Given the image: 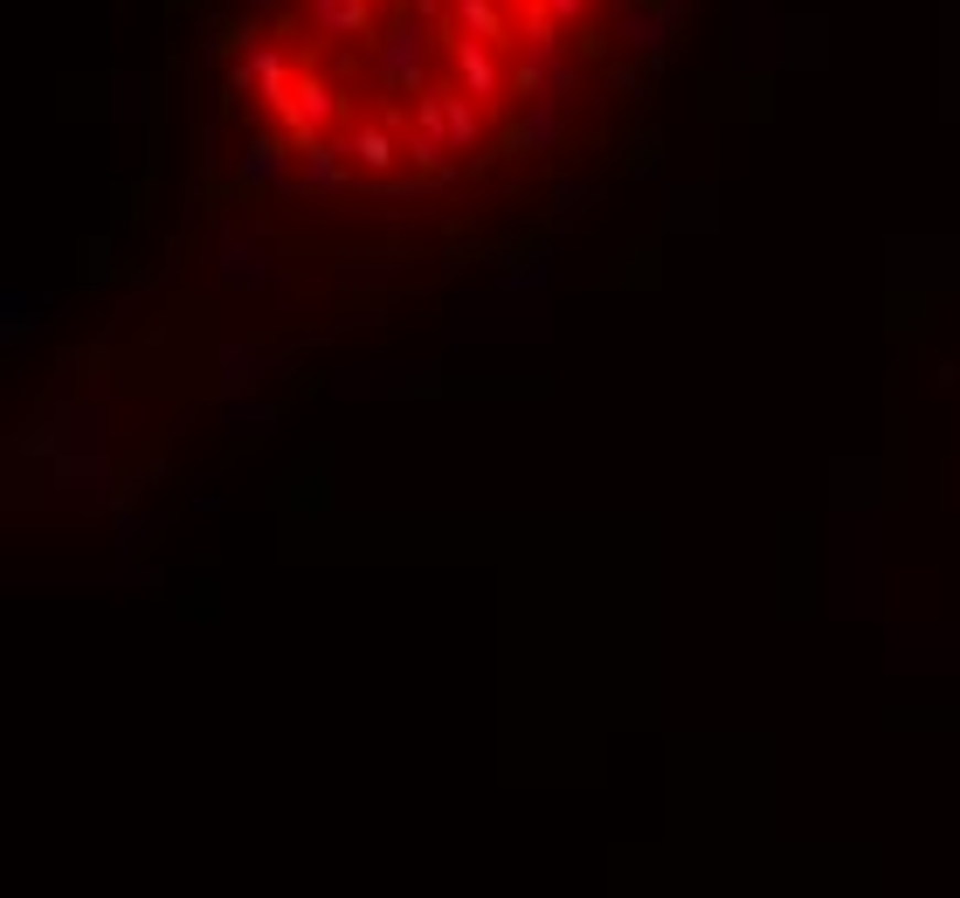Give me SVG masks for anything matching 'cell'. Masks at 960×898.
Masks as SVG:
<instances>
[{
  "mask_svg": "<svg viewBox=\"0 0 960 898\" xmlns=\"http://www.w3.org/2000/svg\"><path fill=\"white\" fill-rule=\"evenodd\" d=\"M594 0H283L242 90L277 139L353 180H450L526 118Z\"/></svg>",
  "mask_w": 960,
  "mask_h": 898,
  "instance_id": "1",
  "label": "cell"
}]
</instances>
